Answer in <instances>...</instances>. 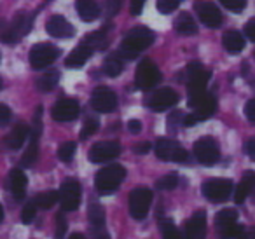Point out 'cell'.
<instances>
[{"label": "cell", "mask_w": 255, "mask_h": 239, "mask_svg": "<svg viewBox=\"0 0 255 239\" xmlns=\"http://www.w3.org/2000/svg\"><path fill=\"white\" fill-rule=\"evenodd\" d=\"M154 42V33L145 26H136L124 37L119 46V56L124 60H133L142 51H145Z\"/></svg>", "instance_id": "obj_1"}, {"label": "cell", "mask_w": 255, "mask_h": 239, "mask_svg": "<svg viewBox=\"0 0 255 239\" xmlns=\"http://www.w3.org/2000/svg\"><path fill=\"white\" fill-rule=\"evenodd\" d=\"M189 107L194 109L191 116L184 117V126H194V124L206 120L212 117L217 110V100L208 91L196 93V95H189Z\"/></svg>", "instance_id": "obj_2"}, {"label": "cell", "mask_w": 255, "mask_h": 239, "mask_svg": "<svg viewBox=\"0 0 255 239\" xmlns=\"http://www.w3.org/2000/svg\"><path fill=\"white\" fill-rule=\"evenodd\" d=\"M124 176H126V169L123 168L121 164H110L107 168L100 169L96 173L95 178V185L96 190L103 196H109V194H114L119 185L123 183Z\"/></svg>", "instance_id": "obj_3"}, {"label": "cell", "mask_w": 255, "mask_h": 239, "mask_svg": "<svg viewBox=\"0 0 255 239\" xmlns=\"http://www.w3.org/2000/svg\"><path fill=\"white\" fill-rule=\"evenodd\" d=\"M33 25V14H28V12H19L14 19H12L11 26L7 30L0 33V40L5 44H16L26 35V33L32 30Z\"/></svg>", "instance_id": "obj_4"}, {"label": "cell", "mask_w": 255, "mask_h": 239, "mask_svg": "<svg viewBox=\"0 0 255 239\" xmlns=\"http://www.w3.org/2000/svg\"><path fill=\"white\" fill-rule=\"evenodd\" d=\"M152 204V190L147 187H138L129 194V213L135 220H143L149 215Z\"/></svg>", "instance_id": "obj_5"}, {"label": "cell", "mask_w": 255, "mask_h": 239, "mask_svg": "<svg viewBox=\"0 0 255 239\" xmlns=\"http://www.w3.org/2000/svg\"><path fill=\"white\" fill-rule=\"evenodd\" d=\"M194 155L199 164H203V166L217 164L220 159V150H219V143L215 141V138H212V136L199 138L194 143Z\"/></svg>", "instance_id": "obj_6"}, {"label": "cell", "mask_w": 255, "mask_h": 239, "mask_svg": "<svg viewBox=\"0 0 255 239\" xmlns=\"http://www.w3.org/2000/svg\"><path fill=\"white\" fill-rule=\"evenodd\" d=\"M156 155L163 161H171V162H187L189 154L184 147H180V143L168 138H159L154 145Z\"/></svg>", "instance_id": "obj_7"}, {"label": "cell", "mask_w": 255, "mask_h": 239, "mask_svg": "<svg viewBox=\"0 0 255 239\" xmlns=\"http://www.w3.org/2000/svg\"><path fill=\"white\" fill-rule=\"evenodd\" d=\"M159 81H161V72L156 67V63H152L150 60L140 61V65L136 67L135 72L136 88L142 89V91H147V89H152Z\"/></svg>", "instance_id": "obj_8"}, {"label": "cell", "mask_w": 255, "mask_h": 239, "mask_svg": "<svg viewBox=\"0 0 255 239\" xmlns=\"http://www.w3.org/2000/svg\"><path fill=\"white\" fill-rule=\"evenodd\" d=\"M58 56H60V49L54 47L53 44H49V42L35 44V46L32 47V51H30V65H32L35 70H40V68L49 67Z\"/></svg>", "instance_id": "obj_9"}, {"label": "cell", "mask_w": 255, "mask_h": 239, "mask_svg": "<svg viewBox=\"0 0 255 239\" xmlns=\"http://www.w3.org/2000/svg\"><path fill=\"white\" fill-rule=\"evenodd\" d=\"M185 75H187V88L189 95H196V93L206 91V84L210 81V72L203 67L198 61H192L185 68Z\"/></svg>", "instance_id": "obj_10"}, {"label": "cell", "mask_w": 255, "mask_h": 239, "mask_svg": "<svg viewBox=\"0 0 255 239\" xmlns=\"http://www.w3.org/2000/svg\"><path fill=\"white\" fill-rule=\"evenodd\" d=\"M233 192V182L227 178H210L203 183V196L212 203H222Z\"/></svg>", "instance_id": "obj_11"}, {"label": "cell", "mask_w": 255, "mask_h": 239, "mask_svg": "<svg viewBox=\"0 0 255 239\" xmlns=\"http://www.w3.org/2000/svg\"><path fill=\"white\" fill-rule=\"evenodd\" d=\"M194 11L198 14V18L201 19L203 25L208 26V28H219L224 21L220 9L213 2H208V0H196Z\"/></svg>", "instance_id": "obj_12"}, {"label": "cell", "mask_w": 255, "mask_h": 239, "mask_svg": "<svg viewBox=\"0 0 255 239\" xmlns=\"http://www.w3.org/2000/svg\"><path fill=\"white\" fill-rule=\"evenodd\" d=\"M60 204L63 211H75L81 204V185L77 180L68 178L61 183L60 189Z\"/></svg>", "instance_id": "obj_13"}, {"label": "cell", "mask_w": 255, "mask_h": 239, "mask_svg": "<svg viewBox=\"0 0 255 239\" xmlns=\"http://www.w3.org/2000/svg\"><path fill=\"white\" fill-rule=\"evenodd\" d=\"M91 107L100 114H109L114 112L117 107V95L109 88H96L91 95V100H89Z\"/></svg>", "instance_id": "obj_14"}, {"label": "cell", "mask_w": 255, "mask_h": 239, "mask_svg": "<svg viewBox=\"0 0 255 239\" xmlns=\"http://www.w3.org/2000/svg\"><path fill=\"white\" fill-rule=\"evenodd\" d=\"M81 107H79L77 100L74 98H61L56 102V105L51 110V116L58 122H70V120L77 119Z\"/></svg>", "instance_id": "obj_15"}, {"label": "cell", "mask_w": 255, "mask_h": 239, "mask_svg": "<svg viewBox=\"0 0 255 239\" xmlns=\"http://www.w3.org/2000/svg\"><path fill=\"white\" fill-rule=\"evenodd\" d=\"M178 103V95L175 89L171 88H161L157 91H154V95L149 100V107L154 112H163L171 107H175Z\"/></svg>", "instance_id": "obj_16"}, {"label": "cell", "mask_w": 255, "mask_h": 239, "mask_svg": "<svg viewBox=\"0 0 255 239\" xmlns=\"http://www.w3.org/2000/svg\"><path fill=\"white\" fill-rule=\"evenodd\" d=\"M121 154V145L117 141H100L89 148V161L91 162H105L117 157Z\"/></svg>", "instance_id": "obj_17"}, {"label": "cell", "mask_w": 255, "mask_h": 239, "mask_svg": "<svg viewBox=\"0 0 255 239\" xmlns=\"http://www.w3.org/2000/svg\"><path fill=\"white\" fill-rule=\"evenodd\" d=\"M46 30L54 39H72L75 35V28L63 16H51L46 23Z\"/></svg>", "instance_id": "obj_18"}, {"label": "cell", "mask_w": 255, "mask_h": 239, "mask_svg": "<svg viewBox=\"0 0 255 239\" xmlns=\"http://www.w3.org/2000/svg\"><path fill=\"white\" fill-rule=\"evenodd\" d=\"M206 236V215L205 211H196L185 224V239H205Z\"/></svg>", "instance_id": "obj_19"}, {"label": "cell", "mask_w": 255, "mask_h": 239, "mask_svg": "<svg viewBox=\"0 0 255 239\" xmlns=\"http://www.w3.org/2000/svg\"><path fill=\"white\" fill-rule=\"evenodd\" d=\"M26 185H28V180L26 175L21 169H12L11 175H9V190L18 201H23L26 196Z\"/></svg>", "instance_id": "obj_20"}, {"label": "cell", "mask_w": 255, "mask_h": 239, "mask_svg": "<svg viewBox=\"0 0 255 239\" xmlns=\"http://www.w3.org/2000/svg\"><path fill=\"white\" fill-rule=\"evenodd\" d=\"M91 54H93L91 47H89L88 44L81 42L70 54H68L65 65H67V68H81V67H84L86 61L89 60V56H91Z\"/></svg>", "instance_id": "obj_21"}, {"label": "cell", "mask_w": 255, "mask_h": 239, "mask_svg": "<svg viewBox=\"0 0 255 239\" xmlns=\"http://www.w3.org/2000/svg\"><path fill=\"white\" fill-rule=\"evenodd\" d=\"M75 9L82 21L91 23L100 16V5L96 0H75Z\"/></svg>", "instance_id": "obj_22"}, {"label": "cell", "mask_w": 255, "mask_h": 239, "mask_svg": "<svg viewBox=\"0 0 255 239\" xmlns=\"http://www.w3.org/2000/svg\"><path fill=\"white\" fill-rule=\"evenodd\" d=\"M30 127L26 126V124H16L14 127H12V131L9 133V136L5 138V143H7V147L11 148V150H19V148L25 145L26 138L30 136Z\"/></svg>", "instance_id": "obj_23"}, {"label": "cell", "mask_w": 255, "mask_h": 239, "mask_svg": "<svg viewBox=\"0 0 255 239\" xmlns=\"http://www.w3.org/2000/svg\"><path fill=\"white\" fill-rule=\"evenodd\" d=\"M222 44L229 54H240L245 49V37L238 30H229L224 33Z\"/></svg>", "instance_id": "obj_24"}, {"label": "cell", "mask_w": 255, "mask_h": 239, "mask_svg": "<svg viewBox=\"0 0 255 239\" xmlns=\"http://www.w3.org/2000/svg\"><path fill=\"white\" fill-rule=\"evenodd\" d=\"M254 185H255V173L254 171H247L243 175V178H241L240 185H238L236 190H234V201H236L238 204L243 203V201L250 196L252 187H254Z\"/></svg>", "instance_id": "obj_25"}, {"label": "cell", "mask_w": 255, "mask_h": 239, "mask_svg": "<svg viewBox=\"0 0 255 239\" xmlns=\"http://www.w3.org/2000/svg\"><path fill=\"white\" fill-rule=\"evenodd\" d=\"M173 26L180 35H196L198 33V25L189 12H180V16L175 19Z\"/></svg>", "instance_id": "obj_26"}, {"label": "cell", "mask_w": 255, "mask_h": 239, "mask_svg": "<svg viewBox=\"0 0 255 239\" xmlns=\"http://www.w3.org/2000/svg\"><path fill=\"white\" fill-rule=\"evenodd\" d=\"M30 134H32L30 143H28V147H26L25 154H23V157H21L23 168H30V166H33L37 161V157H39V134L32 133V131H30Z\"/></svg>", "instance_id": "obj_27"}, {"label": "cell", "mask_w": 255, "mask_h": 239, "mask_svg": "<svg viewBox=\"0 0 255 239\" xmlns=\"http://www.w3.org/2000/svg\"><path fill=\"white\" fill-rule=\"evenodd\" d=\"M238 224V211L233 210V208H226V210L219 211L215 215V227L217 232L224 231V229L231 227V225Z\"/></svg>", "instance_id": "obj_28"}, {"label": "cell", "mask_w": 255, "mask_h": 239, "mask_svg": "<svg viewBox=\"0 0 255 239\" xmlns=\"http://www.w3.org/2000/svg\"><path fill=\"white\" fill-rule=\"evenodd\" d=\"M58 201H60V192H56V190H47V192L39 194L33 203H35L39 208H42V210H49V208H53Z\"/></svg>", "instance_id": "obj_29"}, {"label": "cell", "mask_w": 255, "mask_h": 239, "mask_svg": "<svg viewBox=\"0 0 255 239\" xmlns=\"http://www.w3.org/2000/svg\"><path fill=\"white\" fill-rule=\"evenodd\" d=\"M103 72H105L109 77H117V75L123 72V60H121L117 54H112L105 60L103 63Z\"/></svg>", "instance_id": "obj_30"}, {"label": "cell", "mask_w": 255, "mask_h": 239, "mask_svg": "<svg viewBox=\"0 0 255 239\" xmlns=\"http://www.w3.org/2000/svg\"><path fill=\"white\" fill-rule=\"evenodd\" d=\"M88 215H89V222H91L93 227L102 229L103 222H105V211H103L102 204H98V203H91V204H89Z\"/></svg>", "instance_id": "obj_31"}, {"label": "cell", "mask_w": 255, "mask_h": 239, "mask_svg": "<svg viewBox=\"0 0 255 239\" xmlns=\"http://www.w3.org/2000/svg\"><path fill=\"white\" fill-rule=\"evenodd\" d=\"M58 81H60V74H58V72H49V74L42 75V77L37 81V88H39V91H42V93H49L54 89V86L58 84Z\"/></svg>", "instance_id": "obj_32"}, {"label": "cell", "mask_w": 255, "mask_h": 239, "mask_svg": "<svg viewBox=\"0 0 255 239\" xmlns=\"http://www.w3.org/2000/svg\"><path fill=\"white\" fill-rule=\"evenodd\" d=\"M84 44H88L93 51H95V49H105L107 37H105V33H103V32H93V33H89V35L86 37Z\"/></svg>", "instance_id": "obj_33"}, {"label": "cell", "mask_w": 255, "mask_h": 239, "mask_svg": "<svg viewBox=\"0 0 255 239\" xmlns=\"http://www.w3.org/2000/svg\"><path fill=\"white\" fill-rule=\"evenodd\" d=\"M98 129H100V120L96 119V117H86L84 126H82V131H81V138L86 140V138H89L91 134H95Z\"/></svg>", "instance_id": "obj_34"}, {"label": "cell", "mask_w": 255, "mask_h": 239, "mask_svg": "<svg viewBox=\"0 0 255 239\" xmlns=\"http://www.w3.org/2000/svg\"><path fill=\"white\" fill-rule=\"evenodd\" d=\"M161 232H163V239H184L180 231H178L173 225V222H170V220L161 224Z\"/></svg>", "instance_id": "obj_35"}, {"label": "cell", "mask_w": 255, "mask_h": 239, "mask_svg": "<svg viewBox=\"0 0 255 239\" xmlns=\"http://www.w3.org/2000/svg\"><path fill=\"white\" fill-rule=\"evenodd\" d=\"M178 185V176L177 175H164V176H161L159 180H157V183H156V187L159 190H173L175 187Z\"/></svg>", "instance_id": "obj_36"}, {"label": "cell", "mask_w": 255, "mask_h": 239, "mask_svg": "<svg viewBox=\"0 0 255 239\" xmlns=\"http://www.w3.org/2000/svg\"><path fill=\"white\" fill-rule=\"evenodd\" d=\"M75 155V143L74 141H67L63 143L60 148H58V157L61 159L63 162H70Z\"/></svg>", "instance_id": "obj_37"}, {"label": "cell", "mask_w": 255, "mask_h": 239, "mask_svg": "<svg viewBox=\"0 0 255 239\" xmlns=\"http://www.w3.org/2000/svg\"><path fill=\"white\" fill-rule=\"evenodd\" d=\"M182 2H184V0H157L156 5L161 14H170V12H173Z\"/></svg>", "instance_id": "obj_38"}, {"label": "cell", "mask_w": 255, "mask_h": 239, "mask_svg": "<svg viewBox=\"0 0 255 239\" xmlns=\"http://www.w3.org/2000/svg\"><path fill=\"white\" fill-rule=\"evenodd\" d=\"M248 0H220V4L226 9H229L231 12H241L247 7Z\"/></svg>", "instance_id": "obj_39"}, {"label": "cell", "mask_w": 255, "mask_h": 239, "mask_svg": "<svg viewBox=\"0 0 255 239\" xmlns=\"http://www.w3.org/2000/svg\"><path fill=\"white\" fill-rule=\"evenodd\" d=\"M35 213H37V204L28 203L21 211V222L23 224H32L33 218H35Z\"/></svg>", "instance_id": "obj_40"}, {"label": "cell", "mask_w": 255, "mask_h": 239, "mask_svg": "<svg viewBox=\"0 0 255 239\" xmlns=\"http://www.w3.org/2000/svg\"><path fill=\"white\" fill-rule=\"evenodd\" d=\"M67 220H65L63 213L56 215V239H65V234H67Z\"/></svg>", "instance_id": "obj_41"}, {"label": "cell", "mask_w": 255, "mask_h": 239, "mask_svg": "<svg viewBox=\"0 0 255 239\" xmlns=\"http://www.w3.org/2000/svg\"><path fill=\"white\" fill-rule=\"evenodd\" d=\"M11 117H12L11 109L7 105H4V103H0V127H4L5 124H9Z\"/></svg>", "instance_id": "obj_42"}, {"label": "cell", "mask_w": 255, "mask_h": 239, "mask_svg": "<svg viewBox=\"0 0 255 239\" xmlns=\"http://www.w3.org/2000/svg\"><path fill=\"white\" fill-rule=\"evenodd\" d=\"M105 2H107V12H109V16H116L121 11V7H123L124 0H105Z\"/></svg>", "instance_id": "obj_43"}, {"label": "cell", "mask_w": 255, "mask_h": 239, "mask_svg": "<svg viewBox=\"0 0 255 239\" xmlns=\"http://www.w3.org/2000/svg\"><path fill=\"white\" fill-rule=\"evenodd\" d=\"M245 116L250 122H255V98L250 100V102L245 105Z\"/></svg>", "instance_id": "obj_44"}, {"label": "cell", "mask_w": 255, "mask_h": 239, "mask_svg": "<svg viewBox=\"0 0 255 239\" xmlns=\"http://www.w3.org/2000/svg\"><path fill=\"white\" fill-rule=\"evenodd\" d=\"M245 35L255 42V18H252L250 21L245 25Z\"/></svg>", "instance_id": "obj_45"}, {"label": "cell", "mask_w": 255, "mask_h": 239, "mask_svg": "<svg viewBox=\"0 0 255 239\" xmlns=\"http://www.w3.org/2000/svg\"><path fill=\"white\" fill-rule=\"evenodd\" d=\"M143 5H145V0H131V14L133 16H138L140 12H142V9H143Z\"/></svg>", "instance_id": "obj_46"}, {"label": "cell", "mask_w": 255, "mask_h": 239, "mask_svg": "<svg viewBox=\"0 0 255 239\" xmlns=\"http://www.w3.org/2000/svg\"><path fill=\"white\" fill-rule=\"evenodd\" d=\"M128 129H129V133H133V134L140 133V131H142V122L136 119L129 120V122H128Z\"/></svg>", "instance_id": "obj_47"}, {"label": "cell", "mask_w": 255, "mask_h": 239, "mask_svg": "<svg viewBox=\"0 0 255 239\" xmlns=\"http://www.w3.org/2000/svg\"><path fill=\"white\" fill-rule=\"evenodd\" d=\"M245 150H247V154L255 161V136L250 138V140L247 141V147H245Z\"/></svg>", "instance_id": "obj_48"}, {"label": "cell", "mask_w": 255, "mask_h": 239, "mask_svg": "<svg viewBox=\"0 0 255 239\" xmlns=\"http://www.w3.org/2000/svg\"><path fill=\"white\" fill-rule=\"evenodd\" d=\"M150 148H152V145L147 143V141H143V143L136 145V147H135V152H136V154H145V152H149Z\"/></svg>", "instance_id": "obj_49"}, {"label": "cell", "mask_w": 255, "mask_h": 239, "mask_svg": "<svg viewBox=\"0 0 255 239\" xmlns=\"http://www.w3.org/2000/svg\"><path fill=\"white\" fill-rule=\"evenodd\" d=\"M95 239H110V236L107 234L105 231H102V229H100V232H98V234L95 236Z\"/></svg>", "instance_id": "obj_50"}, {"label": "cell", "mask_w": 255, "mask_h": 239, "mask_svg": "<svg viewBox=\"0 0 255 239\" xmlns=\"http://www.w3.org/2000/svg\"><path fill=\"white\" fill-rule=\"evenodd\" d=\"M68 239H86V238H84V236H82V234H79V232H75V234H72Z\"/></svg>", "instance_id": "obj_51"}, {"label": "cell", "mask_w": 255, "mask_h": 239, "mask_svg": "<svg viewBox=\"0 0 255 239\" xmlns=\"http://www.w3.org/2000/svg\"><path fill=\"white\" fill-rule=\"evenodd\" d=\"M236 239H248V234H247V231H243V232H241V234L238 236Z\"/></svg>", "instance_id": "obj_52"}, {"label": "cell", "mask_w": 255, "mask_h": 239, "mask_svg": "<svg viewBox=\"0 0 255 239\" xmlns=\"http://www.w3.org/2000/svg\"><path fill=\"white\" fill-rule=\"evenodd\" d=\"M4 220V208H2V204H0V222Z\"/></svg>", "instance_id": "obj_53"}, {"label": "cell", "mask_w": 255, "mask_h": 239, "mask_svg": "<svg viewBox=\"0 0 255 239\" xmlns=\"http://www.w3.org/2000/svg\"><path fill=\"white\" fill-rule=\"evenodd\" d=\"M250 196H252V199H254V204H255V185L252 187V192H250Z\"/></svg>", "instance_id": "obj_54"}, {"label": "cell", "mask_w": 255, "mask_h": 239, "mask_svg": "<svg viewBox=\"0 0 255 239\" xmlns=\"http://www.w3.org/2000/svg\"><path fill=\"white\" fill-rule=\"evenodd\" d=\"M0 89H2V79H0Z\"/></svg>", "instance_id": "obj_55"}, {"label": "cell", "mask_w": 255, "mask_h": 239, "mask_svg": "<svg viewBox=\"0 0 255 239\" xmlns=\"http://www.w3.org/2000/svg\"><path fill=\"white\" fill-rule=\"evenodd\" d=\"M252 236H254V238H255V231H254V234H252Z\"/></svg>", "instance_id": "obj_56"}, {"label": "cell", "mask_w": 255, "mask_h": 239, "mask_svg": "<svg viewBox=\"0 0 255 239\" xmlns=\"http://www.w3.org/2000/svg\"><path fill=\"white\" fill-rule=\"evenodd\" d=\"M0 60H2V54H0Z\"/></svg>", "instance_id": "obj_57"}, {"label": "cell", "mask_w": 255, "mask_h": 239, "mask_svg": "<svg viewBox=\"0 0 255 239\" xmlns=\"http://www.w3.org/2000/svg\"><path fill=\"white\" fill-rule=\"evenodd\" d=\"M254 56H255V53H254Z\"/></svg>", "instance_id": "obj_58"}]
</instances>
